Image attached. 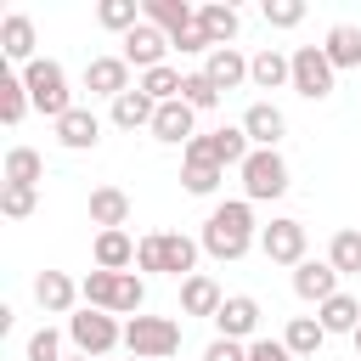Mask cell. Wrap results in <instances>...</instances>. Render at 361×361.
I'll return each instance as SVG.
<instances>
[{"label":"cell","mask_w":361,"mask_h":361,"mask_svg":"<svg viewBox=\"0 0 361 361\" xmlns=\"http://www.w3.org/2000/svg\"><path fill=\"white\" fill-rule=\"evenodd\" d=\"M197 243H203V254H209V259L237 265L248 248H259L254 203H248V197H226V203H214V209H209V220H203V231H197Z\"/></svg>","instance_id":"obj_1"},{"label":"cell","mask_w":361,"mask_h":361,"mask_svg":"<svg viewBox=\"0 0 361 361\" xmlns=\"http://www.w3.org/2000/svg\"><path fill=\"white\" fill-rule=\"evenodd\" d=\"M197 254L203 243L186 237V231H147L141 248H135V271L141 276H197Z\"/></svg>","instance_id":"obj_2"},{"label":"cell","mask_w":361,"mask_h":361,"mask_svg":"<svg viewBox=\"0 0 361 361\" xmlns=\"http://www.w3.org/2000/svg\"><path fill=\"white\" fill-rule=\"evenodd\" d=\"M79 299L90 310H107V316H124L130 322L147 305V276H135V271H90L79 282Z\"/></svg>","instance_id":"obj_3"},{"label":"cell","mask_w":361,"mask_h":361,"mask_svg":"<svg viewBox=\"0 0 361 361\" xmlns=\"http://www.w3.org/2000/svg\"><path fill=\"white\" fill-rule=\"evenodd\" d=\"M62 333H68L73 355H90V361H113V350L124 344V322L107 316V310H90V305H79Z\"/></svg>","instance_id":"obj_4"},{"label":"cell","mask_w":361,"mask_h":361,"mask_svg":"<svg viewBox=\"0 0 361 361\" xmlns=\"http://www.w3.org/2000/svg\"><path fill=\"white\" fill-rule=\"evenodd\" d=\"M23 73V85H28V102H34V113H45L51 124L62 118V113H73V90H68V68L56 62V56H34L28 68H17Z\"/></svg>","instance_id":"obj_5"},{"label":"cell","mask_w":361,"mask_h":361,"mask_svg":"<svg viewBox=\"0 0 361 361\" xmlns=\"http://www.w3.org/2000/svg\"><path fill=\"white\" fill-rule=\"evenodd\" d=\"M124 350L135 355V361H169L175 350H180V322L175 316H130L124 322Z\"/></svg>","instance_id":"obj_6"},{"label":"cell","mask_w":361,"mask_h":361,"mask_svg":"<svg viewBox=\"0 0 361 361\" xmlns=\"http://www.w3.org/2000/svg\"><path fill=\"white\" fill-rule=\"evenodd\" d=\"M237 180H243V197H248V203H276V197L288 192V158L271 152V147H254V152L243 158Z\"/></svg>","instance_id":"obj_7"},{"label":"cell","mask_w":361,"mask_h":361,"mask_svg":"<svg viewBox=\"0 0 361 361\" xmlns=\"http://www.w3.org/2000/svg\"><path fill=\"white\" fill-rule=\"evenodd\" d=\"M259 254L271 259V265H299V259H310V237H305V220H293V214H271L265 226H259Z\"/></svg>","instance_id":"obj_8"},{"label":"cell","mask_w":361,"mask_h":361,"mask_svg":"<svg viewBox=\"0 0 361 361\" xmlns=\"http://www.w3.org/2000/svg\"><path fill=\"white\" fill-rule=\"evenodd\" d=\"M288 56H293V85L288 90H299L305 102H327L333 85H338V68L327 62V51L322 45H293Z\"/></svg>","instance_id":"obj_9"},{"label":"cell","mask_w":361,"mask_h":361,"mask_svg":"<svg viewBox=\"0 0 361 361\" xmlns=\"http://www.w3.org/2000/svg\"><path fill=\"white\" fill-rule=\"evenodd\" d=\"M214 338L254 344L259 338V299L254 293H226V305L214 310Z\"/></svg>","instance_id":"obj_10"},{"label":"cell","mask_w":361,"mask_h":361,"mask_svg":"<svg viewBox=\"0 0 361 361\" xmlns=\"http://www.w3.org/2000/svg\"><path fill=\"white\" fill-rule=\"evenodd\" d=\"M0 56L17 62V68H28V62L39 56V28H34L28 11H6V17H0Z\"/></svg>","instance_id":"obj_11"},{"label":"cell","mask_w":361,"mask_h":361,"mask_svg":"<svg viewBox=\"0 0 361 361\" xmlns=\"http://www.w3.org/2000/svg\"><path fill=\"white\" fill-rule=\"evenodd\" d=\"M85 90H90V96H107V102H118L124 90H135V85H130V62H124L118 51H107V56H90V62H85Z\"/></svg>","instance_id":"obj_12"},{"label":"cell","mask_w":361,"mask_h":361,"mask_svg":"<svg viewBox=\"0 0 361 361\" xmlns=\"http://www.w3.org/2000/svg\"><path fill=\"white\" fill-rule=\"evenodd\" d=\"M164 51H169V34H158L152 23H141V28H130V34L118 39V56H124L130 68H141V73L164 68Z\"/></svg>","instance_id":"obj_13"},{"label":"cell","mask_w":361,"mask_h":361,"mask_svg":"<svg viewBox=\"0 0 361 361\" xmlns=\"http://www.w3.org/2000/svg\"><path fill=\"white\" fill-rule=\"evenodd\" d=\"M243 135H248L254 147H271V152H282V135H288V113H282L276 102H254V107L243 113Z\"/></svg>","instance_id":"obj_14"},{"label":"cell","mask_w":361,"mask_h":361,"mask_svg":"<svg viewBox=\"0 0 361 361\" xmlns=\"http://www.w3.org/2000/svg\"><path fill=\"white\" fill-rule=\"evenodd\" d=\"M338 282H344V276H338L327 259H299V265H293V293H299L305 305H327V299L338 293Z\"/></svg>","instance_id":"obj_15"},{"label":"cell","mask_w":361,"mask_h":361,"mask_svg":"<svg viewBox=\"0 0 361 361\" xmlns=\"http://www.w3.org/2000/svg\"><path fill=\"white\" fill-rule=\"evenodd\" d=\"M34 305H39L45 316H73L79 282H73L68 271H39V276H34Z\"/></svg>","instance_id":"obj_16"},{"label":"cell","mask_w":361,"mask_h":361,"mask_svg":"<svg viewBox=\"0 0 361 361\" xmlns=\"http://www.w3.org/2000/svg\"><path fill=\"white\" fill-rule=\"evenodd\" d=\"M203 79L226 96V90H237V85H248V56L237 51V45H214L209 56H203Z\"/></svg>","instance_id":"obj_17"},{"label":"cell","mask_w":361,"mask_h":361,"mask_svg":"<svg viewBox=\"0 0 361 361\" xmlns=\"http://www.w3.org/2000/svg\"><path fill=\"white\" fill-rule=\"evenodd\" d=\"M248 85H254V90H282V85H293V56L276 51V45L254 51V56H248Z\"/></svg>","instance_id":"obj_18"},{"label":"cell","mask_w":361,"mask_h":361,"mask_svg":"<svg viewBox=\"0 0 361 361\" xmlns=\"http://www.w3.org/2000/svg\"><path fill=\"white\" fill-rule=\"evenodd\" d=\"M197 135V113L186 107V102H164L158 113H152V141H164V147H186Z\"/></svg>","instance_id":"obj_19"},{"label":"cell","mask_w":361,"mask_h":361,"mask_svg":"<svg viewBox=\"0 0 361 361\" xmlns=\"http://www.w3.org/2000/svg\"><path fill=\"white\" fill-rule=\"evenodd\" d=\"M51 130H56V147H68V152H90V147L102 141V118H96L90 107H73V113H62Z\"/></svg>","instance_id":"obj_20"},{"label":"cell","mask_w":361,"mask_h":361,"mask_svg":"<svg viewBox=\"0 0 361 361\" xmlns=\"http://www.w3.org/2000/svg\"><path fill=\"white\" fill-rule=\"evenodd\" d=\"M85 209H90V226L96 231H124L130 226V192L124 186H96Z\"/></svg>","instance_id":"obj_21"},{"label":"cell","mask_w":361,"mask_h":361,"mask_svg":"<svg viewBox=\"0 0 361 361\" xmlns=\"http://www.w3.org/2000/svg\"><path fill=\"white\" fill-rule=\"evenodd\" d=\"M203 147H209V164H220V169H243V158L254 152V141L243 135V124H220V130H209Z\"/></svg>","instance_id":"obj_22"},{"label":"cell","mask_w":361,"mask_h":361,"mask_svg":"<svg viewBox=\"0 0 361 361\" xmlns=\"http://www.w3.org/2000/svg\"><path fill=\"white\" fill-rule=\"evenodd\" d=\"M135 237L130 231H96V243H90V259H96V271H130L135 265Z\"/></svg>","instance_id":"obj_23"},{"label":"cell","mask_w":361,"mask_h":361,"mask_svg":"<svg viewBox=\"0 0 361 361\" xmlns=\"http://www.w3.org/2000/svg\"><path fill=\"white\" fill-rule=\"evenodd\" d=\"M220 305H226V293H220V282H214L209 271H197V276L180 282V316H209V322H214Z\"/></svg>","instance_id":"obj_24"},{"label":"cell","mask_w":361,"mask_h":361,"mask_svg":"<svg viewBox=\"0 0 361 361\" xmlns=\"http://www.w3.org/2000/svg\"><path fill=\"white\" fill-rule=\"evenodd\" d=\"M141 23H152L158 34H180V28H192L197 23V6H186V0H141Z\"/></svg>","instance_id":"obj_25"},{"label":"cell","mask_w":361,"mask_h":361,"mask_svg":"<svg viewBox=\"0 0 361 361\" xmlns=\"http://www.w3.org/2000/svg\"><path fill=\"white\" fill-rule=\"evenodd\" d=\"M152 113H158V102L135 85V90H124L118 102H107V118L118 124V130H152Z\"/></svg>","instance_id":"obj_26"},{"label":"cell","mask_w":361,"mask_h":361,"mask_svg":"<svg viewBox=\"0 0 361 361\" xmlns=\"http://www.w3.org/2000/svg\"><path fill=\"white\" fill-rule=\"evenodd\" d=\"M197 28L209 34V45H231L237 28H243V17H237V6H226V0H203V6H197Z\"/></svg>","instance_id":"obj_27"},{"label":"cell","mask_w":361,"mask_h":361,"mask_svg":"<svg viewBox=\"0 0 361 361\" xmlns=\"http://www.w3.org/2000/svg\"><path fill=\"white\" fill-rule=\"evenodd\" d=\"M316 322L327 327V338H333V333H355V327H361V299L338 288L327 305H316Z\"/></svg>","instance_id":"obj_28"},{"label":"cell","mask_w":361,"mask_h":361,"mask_svg":"<svg viewBox=\"0 0 361 361\" xmlns=\"http://www.w3.org/2000/svg\"><path fill=\"white\" fill-rule=\"evenodd\" d=\"M322 51H327V62L344 73V68H361V28L355 23H333L327 28V39H322Z\"/></svg>","instance_id":"obj_29"},{"label":"cell","mask_w":361,"mask_h":361,"mask_svg":"<svg viewBox=\"0 0 361 361\" xmlns=\"http://www.w3.org/2000/svg\"><path fill=\"white\" fill-rule=\"evenodd\" d=\"M282 344L293 350V361H305V355H316V350L327 344V327H322L316 316H288V327H282Z\"/></svg>","instance_id":"obj_30"},{"label":"cell","mask_w":361,"mask_h":361,"mask_svg":"<svg viewBox=\"0 0 361 361\" xmlns=\"http://www.w3.org/2000/svg\"><path fill=\"white\" fill-rule=\"evenodd\" d=\"M327 265H333L338 276H361V231H355V226L333 231V243H327Z\"/></svg>","instance_id":"obj_31"},{"label":"cell","mask_w":361,"mask_h":361,"mask_svg":"<svg viewBox=\"0 0 361 361\" xmlns=\"http://www.w3.org/2000/svg\"><path fill=\"white\" fill-rule=\"evenodd\" d=\"M28 113H34V102H28L23 73H0V124H23Z\"/></svg>","instance_id":"obj_32"},{"label":"cell","mask_w":361,"mask_h":361,"mask_svg":"<svg viewBox=\"0 0 361 361\" xmlns=\"http://www.w3.org/2000/svg\"><path fill=\"white\" fill-rule=\"evenodd\" d=\"M45 180V158L34 147H11L6 152V186H39Z\"/></svg>","instance_id":"obj_33"},{"label":"cell","mask_w":361,"mask_h":361,"mask_svg":"<svg viewBox=\"0 0 361 361\" xmlns=\"http://www.w3.org/2000/svg\"><path fill=\"white\" fill-rule=\"evenodd\" d=\"M96 23L124 39L130 28H141V0H102V6H96Z\"/></svg>","instance_id":"obj_34"},{"label":"cell","mask_w":361,"mask_h":361,"mask_svg":"<svg viewBox=\"0 0 361 361\" xmlns=\"http://www.w3.org/2000/svg\"><path fill=\"white\" fill-rule=\"evenodd\" d=\"M180 79H186V73L164 62V68H152V73H141V90H147V96H152V102L164 107V102H180Z\"/></svg>","instance_id":"obj_35"},{"label":"cell","mask_w":361,"mask_h":361,"mask_svg":"<svg viewBox=\"0 0 361 361\" xmlns=\"http://www.w3.org/2000/svg\"><path fill=\"white\" fill-rule=\"evenodd\" d=\"M180 102H186L192 113H214V107H220V90L203 79V68H192V73L180 79Z\"/></svg>","instance_id":"obj_36"},{"label":"cell","mask_w":361,"mask_h":361,"mask_svg":"<svg viewBox=\"0 0 361 361\" xmlns=\"http://www.w3.org/2000/svg\"><path fill=\"white\" fill-rule=\"evenodd\" d=\"M220 180H226V169H214V164H180V186L192 197H214Z\"/></svg>","instance_id":"obj_37"},{"label":"cell","mask_w":361,"mask_h":361,"mask_svg":"<svg viewBox=\"0 0 361 361\" xmlns=\"http://www.w3.org/2000/svg\"><path fill=\"white\" fill-rule=\"evenodd\" d=\"M39 203V186H0V214L6 220H28Z\"/></svg>","instance_id":"obj_38"},{"label":"cell","mask_w":361,"mask_h":361,"mask_svg":"<svg viewBox=\"0 0 361 361\" xmlns=\"http://www.w3.org/2000/svg\"><path fill=\"white\" fill-rule=\"evenodd\" d=\"M259 17H265L271 28H299V23H305V0H265Z\"/></svg>","instance_id":"obj_39"},{"label":"cell","mask_w":361,"mask_h":361,"mask_svg":"<svg viewBox=\"0 0 361 361\" xmlns=\"http://www.w3.org/2000/svg\"><path fill=\"white\" fill-rule=\"evenodd\" d=\"M62 338H68V333H56V327L28 333V361H68V355H62Z\"/></svg>","instance_id":"obj_40"},{"label":"cell","mask_w":361,"mask_h":361,"mask_svg":"<svg viewBox=\"0 0 361 361\" xmlns=\"http://www.w3.org/2000/svg\"><path fill=\"white\" fill-rule=\"evenodd\" d=\"M169 45H175L180 56H209V51H214V45H209V34H203L197 23H192V28H180V34L169 39Z\"/></svg>","instance_id":"obj_41"},{"label":"cell","mask_w":361,"mask_h":361,"mask_svg":"<svg viewBox=\"0 0 361 361\" xmlns=\"http://www.w3.org/2000/svg\"><path fill=\"white\" fill-rule=\"evenodd\" d=\"M203 361H248V344H237V338H209Z\"/></svg>","instance_id":"obj_42"},{"label":"cell","mask_w":361,"mask_h":361,"mask_svg":"<svg viewBox=\"0 0 361 361\" xmlns=\"http://www.w3.org/2000/svg\"><path fill=\"white\" fill-rule=\"evenodd\" d=\"M248 361H293V350L282 338H254L248 344Z\"/></svg>","instance_id":"obj_43"},{"label":"cell","mask_w":361,"mask_h":361,"mask_svg":"<svg viewBox=\"0 0 361 361\" xmlns=\"http://www.w3.org/2000/svg\"><path fill=\"white\" fill-rule=\"evenodd\" d=\"M350 338H355V355H361V327H355V333H350Z\"/></svg>","instance_id":"obj_44"},{"label":"cell","mask_w":361,"mask_h":361,"mask_svg":"<svg viewBox=\"0 0 361 361\" xmlns=\"http://www.w3.org/2000/svg\"><path fill=\"white\" fill-rule=\"evenodd\" d=\"M68 361H90V355H68Z\"/></svg>","instance_id":"obj_45"},{"label":"cell","mask_w":361,"mask_h":361,"mask_svg":"<svg viewBox=\"0 0 361 361\" xmlns=\"http://www.w3.org/2000/svg\"><path fill=\"white\" fill-rule=\"evenodd\" d=\"M113 361H135V355H113Z\"/></svg>","instance_id":"obj_46"},{"label":"cell","mask_w":361,"mask_h":361,"mask_svg":"<svg viewBox=\"0 0 361 361\" xmlns=\"http://www.w3.org/2000/svg\"><path fill=\"white\" fill-rule=\"evenodd\" d=\"M355 361H361V355H355Z\"/></svg>","instance_id":"obj_47"}]
</instances>
